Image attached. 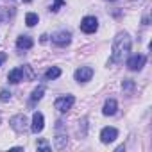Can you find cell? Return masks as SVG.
Segmentation results:
<instances>
[{
  "label": "cell",
  "instance_id": "cell-15",
  "mask_svg": "<svg viewBox=\"0 0 152 152\" xmlns=\"http://www.w3.org/2000/svg\"><path fill=\"white\" fill-rule=\"evenodd\" d=\"M38 22H39V18H38L36 13H27V15H25V23H27V27H34Z\"/></svg>",
  "mask_w": 152,
  "mask_h": 152
},
{
  "label": "cell",
  "instance_id": "cell-3",
  "mask_svg": "<svg viewBox=\"0 0 152 152\" xmlns=\"http://www.w3.org/2000/svg\"><path fill=\"white\" fill-rule=\"evenodd\" d=\"M9 125H11V129L16 131V132H25V131H27V125H29V120H27L25 115H15V116L9 120Z\"/></svg>",
  "mask_w": 152,
  "mask_h": 152
},
{
  "label": "cell",
  "instance_id": "cell-12",
  "mask_svg": "<svg viewBox=\"0 0 152 152\" xmlns=\"http://www.w3.org/2000/svg\"><path fill=\"white\" fill-rule=\"evenodd\" d=\"M32 45H34V41H32L31 36H20V38L16 39V47H18V48L29 50V48H32Z\"/></svg>",
  "mask_w": 152,
  "mask_h": 152
},
{
  "label": "cell",
  "instance_id": "cell-19",
  "mask_svg": "<svg viewBox=\"0 0 152 152\" xmlns=\"http://www.w3.org/2000/svg\"><path fill=\"white\" fill-rule=\"evenodd\" d=\"M0 100H2V102H9L11 100V93L7 90H2V91H0Z\"/></svg>",
  "mask_w": 152,
  "mask_h": 152
},
{
  "label": "cell",
  "instance_id": "cell-16",
  "mask_svg": "<svg viewBox=\"0 0 152 152\" xmlns=\"http://www.w3.org/2000/svg\"><path fill=\"white\" fill-rule=\"evenodd\" d=\"M43 93H45V88H43V86H38V88L32 91V95H31V100H32V102H36V100H41V99H43Z\"/></svg>",
  "mask_w": 152,
  "mask_h": 152
},
{
  "label": "cell",
  "instance_id": "cell-13",
  "mask_svg": "<svg viewBox=\"0 0 152 152\" xmlns=\"http://www.w3.org/2000/svg\"><path fill=\"white\" fill-rule=\"evenodd\" d=\"M66 143H68V138H66V134H57L56 138H54V145H56V148L57 150H63L64 147H66Z\"/></svg>",
  "mask_w": 152,
  "mask_h": 152
},
{
  "label": "cell",
  "instance_id": "cell-9",
  "mask_svg": "<svg viewBox=\"0 0 152 152\" xmlns=\"http://www.w3.org/2000/svg\"><path fill=\"white\" fill-rule=\"evenodd\" d=\"M52 41H54L56 45H59V47H66V45L72 41V34H70L68 31H59V32H56V34L52 36Z\"/></svg>",
  "mask_w": 152,
  "mask_h": 152
},
{
  "label": "cell",
  "instance_id": "cell-10",
  "mask_svg": "<svg viewBox=\"0 0 152 152\" xmlns=\"http://www.w3.org/2000/svg\"><path fill=\"white\" fill-rule=\"evenodd\" d=\"M7 81L13 83V84L23 81V68H20V66H18V68H13V70L7 73Z\"/></svg>",
  "mask_w": 152,
  "mask_h": 152
},
{
  "label": "cell",
  "instance_id": "cell-5",
  "mask_svg": "<svg viewBox=\"0 0 152 152\" xmlns=\"http://www.w3.org/2000/svg\"><path fill=\"white\" fill-rule=\"evenodd\" d=\"M73 77H75V81H77V83H88V81H91V77H93V68H90V66H81V68L75 70Z\"/></svg>",
  "mask_w": 152,
  "mask_h": 152
},
{
  "label": "cell",
  "instance_id": "cell-7",
  "mask_svg": "<svg viewBox=\"0 0 152 152\" xmlns=\"http://www.w3.org/2000/svg\"><path fill=\"white\" fill-rule=\"evenodd\" d=\"M43 127H45V116H43V113L36 111V113L32 115V124H31V131H32L34 134H38V132H41V131H43Z\"/></svg>",
  "mask_w": 152,
  "mask_h": 152
},
{
  "label": "cell",
  "instance_id": "cell-21",
  "mask_svg": "<svg viewBox=\"0 0 152 152\" xmlns=\"http://www.w3.org/2000/svg\"><path fill=\"white\" fill-rule=\"evenodd\" d=\"M7 59V56H6V52H0V66H2V63Z\"/></svg>",
  "mask_w": 152,
  "mask_h": 152
},
{
  "label": "cell",
  "instance_id": "cell-6",
  "mask_svg": "<svg viewBox=\"0 0 152 152\" xmlns=\"http://www.w3.org/2000/svg\"><path fill=\"white\" fill-rule=\"evenodd\" d=\"M145 63H147V57L143 54H136V56H131L127 59V68L132 70V72H136V70H141L145 66Z\"/></svg>",
  "mask_w": 152,
  "mask_h": 152
},
{
  "label": "cell",
  "instance_id": "cell-8",
  "mask_svg": "<svg viewBox=\"0 0 152 152\" xmlns=\"http://www.w3.org/2000/svg\"><path fill=\"white\" fill-rule=\"evenodd\" d=\"M118 138V131L115 129V127H104L102 131H100V141L102 143H113L115 140Z\"/></svg>",
  "mask_w": 152,
  "mask_h": 152
},
{
  "label": "cell",
  "instance_id": "cell-2",
  "mask_svg": "<svg viewBox=\"0 0 152 152\" xmlns=\"http://www.w3.org/2000/svg\"><path fill=\"white\" fill-rule=\"evenodd\" d=\"M73 104H75V97H73V95H64V97H59V99H56V102H54L56 109H57V111H61V113L70 111Z\"/></svg>",
  "mask_w": 152,
  "mask_h": 152
},
{
  "label": "cell",
  "instance_id": "cell-11",
  "mask_svg": "<svg viewBox=\"0 0 152 152\" xmlns=\"http://www.w3.org/2000/svg\"><path fill=\"white\" fill-rule=\"evenodd\" d=\"M116 109H118V102H116L115 99H107V100H106V104H104L102 113H104L106 116H113V115L116 113Z\"/></svg>",
  "mask_w": 152,
  "mask_h": 152
},
{
  "label": "cell",
  "instance_id": "cell-14",
  "mask_svg": "<svg viewBox=\"0 0 152 152\" xmlns=\"http://www.w3.org/2000/svg\"><path fill=\"white\" fill-rule=\"evenodd\" d=\"M61 75V68H57V66H52V68H48L47 72H45V77L48 79V81H52V79H57Z\"/></svg>",
  "mask_w": 152,
  "mask_h": 152
},
{
  "label": "cell",
  "instance_id": "cell-20",
  "mask_svg": "<svg viewBox=\"0 0 152 152\" xmlns=\"http://www.w3.org/2000/svg\"><path fill=\"white\" fill-rule=\"evenodd\" d=\"M122 88H124V90H132V88H134V83H132L131 79H125V81L122 83Z\"/></svg>",
  "mask_w": 152,
  "mask_h": 152
},
{
  "label": "cell",
  "instance_id": "cell-23",
  "mask_svg": "<svg viewBox=\"0 0 152 152\" xmlns=\"http://www.w3.org/2000/svg\"><path fill=\"white\" fill-rule=\"evenodd\" d=\"M109 2H115V0H109Z\"/></svg>",
  "mask_w": 152,
  "mask_h": 152
},
{
  "label": "cell",
  "instance_id": "cell-18",
  "mask_svg": "<svg viewBox=\"0 0 152 152\" xmlns=\"http://www.w3.org/2000/svg\"><path fill=\"white\" fill-rule=\"evenodd\" d=\"M36 147H38V148H41V150H47V152L50 150V145H48V143H47L45 140H38V143H36Z\"/></svg>",
  "mask_w": 152,
  "mask_h": 152
},
{
  "label": "cell",
  "instance_id": "cell-22",
  "mask_svg": "<svg viewBox=\"0 0 152 152\" xmlns=\"http://www.w3.org/2000/svg\"><path fill=\"white\" fill-rule=\"evenodd\" d=\"M23 2H31V0H23Z\"/></svg>",
  "mask_w": 152,
  "mask_h": 152
},
{
  "label": "cell",
  "instance_id": "cell-4",
  "mask_svg": "<svg viewBox=\"0 0 152 152\" xmlns=\"http://www.w3.org/2000/svg\"><path fill=\"white\" fill-rule=\"evenodd\" d=\"M99 29V20L95 16H84L83 22H81V31L86 32V34H93L95 31Z\"/></svg>",
  "mask_w": 152,
  "mask_h": 152
},
{
  "label": "cell",
  "instance_id": "cell-17",
  "mask_svg": "<svg viewBox=\"0 0 152 152\" xmlns=\"http://www.w3.org/2000/svg\"><path fill=\"white\" fill-rule=\"evenodd\" d=\"M64 4V0H54V4H52V7H50V11L52 13H57L59 9H61V6Z\"/></svg>",
  "mask_w": 152,
  "mask_h": 152
},
{
  "label": "cell",
  "instance_id": "cell-1",
  "mask_svg": "<svg viewBox=\"0 0 152 152\" xmlns=\"http://www.w3.org/2000/svg\"><path fill=\"white\" fill-rule=\"evenodd\" d=\"M131 52V36L127 32H118L115 36L113 41V54H111V61L118 63L124 61V57Z\"/></svg>",
  "mask_w": 152,
  "mask_h": 152
}]
</instances>
